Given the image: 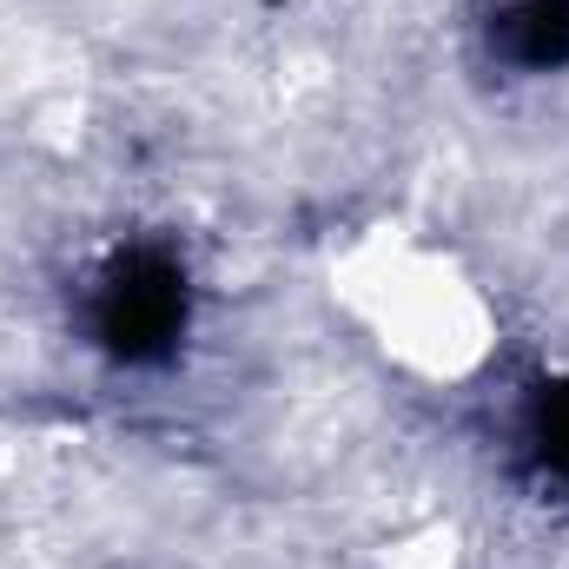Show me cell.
I'll list each match as a JSON object with an SVG mask.
<instances>
[{
  "mask_svg": "<svg viewBox=\"0 0 569 569\" xmlns=\"http://www.w3.org/2000/svg\"><path fill=\"white\" fill-rule=\"evenodd\" d=\"M80 338L120 365V371H159L179 358L192 331V272L172 246L133 239L113 246L87 279H80Z\"/></svg>",
  "mask_w": 569,
  "mask_h": 569,
  "instance_id": "cell-1",
  "label": "cell"
},
{
  "mask_svg": "<svg viewBox=\"0 0 569 569\" xmlns=\"http://www.w3.org/2000/svg\"><path fill=\"white\" fill-rule=\"evenodd\" d=\"M477 47L490 67L517 80H543L569 67V0H483Z\"/></svg>",
  "mask_w": 569,
  "mask_h": 569,
  "instance_id": "cell-2",
  "label": "cell"
},
{
  "mask_svg": "<svg viewBox=\"0 0 569 569\" xmlns=\"http://www.w3.org/2000/svg\"><path fill=\"white\" fill-rule=\"evenodd\" d=\"M517 437H523V457H530L543 477L569 483V371L550 378V385H537V391L523 398Z\"/></svg>",
  "mask_w": 569,
  "mask_h": 569,
  "instance_id": "cell-3",
  "label": "cell"
}]
</instances>
